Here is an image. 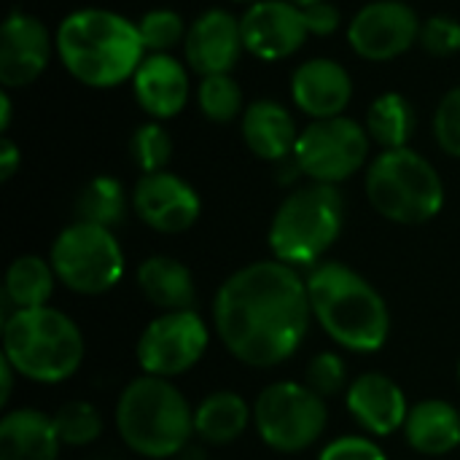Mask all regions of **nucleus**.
I'll return each instance as SVG.
<instances>
[{
	"mask_svg": "<svg viewBox=\"0 0 460 460\" xmlns=\"http://www.w3.org/2000/svg\"><path fill=\"white\" fill-rule=\"evenodd\" d=\"M75 213H78V221L113 229L116 224H121L127 213V191L111 175L92 178L75 199Z\"/></svg>",
	"mask_w": 460,
	"mask_h": 460,
	"instance_id": "nucleus-27",
	"label": "nucleus"
},
{
	"mask_svg": "<svg viewBox=\"0 0 460 460\" xmlns=\"http://www.w3.org/2000/svg\"><path fill=\"white\" fill-rule=\"evenodd\" d=\"M253 420L251 407L243 396L232 391H218L205 396L194 410V434L216 447L232 445L243 437L248 423Z\"/></svg>",
	"mask_w": 460,
	"mask_h": 460,
	"instance_id": "nucleus-24",
	"label": "nucleus"
},
{
	"mask_svg": "<svg viewBox=\"0 0 460 460\" xmlns=\"http://www.w3.org/2000/svg\"><path fill=\"white\" fill-rule=\"evenodd\" d=\"M404 437L423 456H447L460 445V410L442 399L418 402L407 415Z\"/></svg>",
	"mask_w": 460,
	"mask_h": 460,
	"instance_id": "nucleus-22",
	"label": "nucleus"
},
{
	"mask_svg": "<svg viewBox=\"0 0 460 460\" xmlns=\"http://www.w3.org/2000/svg\"><path fill=\"white\" fill-rule=\"evenodd\" d=\"M132 81L140 108L154 119H172L189 102V73L170 54H148Z\"/></svg>",
	"mask_w": 460,
	"mask_h": 460,
	"instance_id": "nucleus-19",
	"label": "nucleus"
},
{
	"mask_svg": "<svg viewBox=\"0 0 460 460\" xmlns=\"http://www.w3.org/2000/svg\"><path fill=\"white\" fill-rule=\"evenodd\" d=\"M237 3H251L253 5V3H261V0H237Z\"/></svg>",
	"mask_w": 460,
	"mask_h": 460,
	"instance_id": "nucleus-41",
	"label": "nucleus"
},
{
	"mask_svg": "<svg viewBox=\"0 0 460 460\" xmlns=\"http://www.w3.org/2000/svg\"><path fill=\"white\" fill-rule=\"evenodd\" d=\"M418 13L399 0H375L364 5L348 27V40L353 51L372 62L402 57L404 51H410L412 43H418Z\"/></svg>",
	"mask_w": 460,
	"mask_h": 460,
	"instance_id": "nucleus-12",
	"label": "nucleus"
},
{
	"mask_svg": "<svg viewBox=\"0 0 460 460\" xmlns=\"http://www.w3.org/2000/svg\"><path fill=\"white\" fill-rule=\"evenodd\" d=\"M19 164H22L19 148H16L8 137H3V140H0V181H8V178L19 170Z\"/></svg>",
	"mask_w": 460,
	"mask_h": 460,
	"instance_id": "nucleus-37",
	"label": "nucleus"
},
{
	"mask_svg": "<svg viewBox=\"0 0 460 460\" xmlns=\"http://www.w3.org/2000/svg\"><path fill=\"white\" fill-rule=\"evenodd\" d=\"M11 124V100H8V92L0 94V129L5 132Z\"/></svg>",
	"mask_w": 460,
	"mask_h": 460,
	"instance_id": "nucleus-39",
	"label": "nucleus"
},
{
	"mask_svg": "<svg viewBox=\"0 0 460 460\" xmlns=\"http://www.w3.org/2000/svg\"><path fill=\"white\" fill-rule=\"evenodd\" d=\"M137 30H140V38H143L146 51H151V54H167L175 43L186 40L183 19L175 11H170V8L148 11L140 19Z\"/></svg>",
	"mask_w": 460,
	"mask_h": 460,
	"instance_id": "nucleus-31",
	"label": "nucleus"
},
{
	"mask_svg": "<svg viewBox=\"0 0 460 460\" xmlns=\"http://www.w3.org/2000/svg\"><path fill=\"white\" fill-rule=\"evenodd\" d=\"M57 437L67 447H86L100 439L102 434V418L89 402H67L57 410L51 418Z\"/></svg>",
	"mask_w": 460,
	"mask_h": 460,
	"instance_id": "nucleus-28",
	"label": "nucleus"
},
{
	"mask_svg": "<svg viewBox=\"0 0 460 460\" xmlns=\"http://www.w3.org/2000/svg\"><path fill=\"white\" fill-rule=\"evenodd\" d=\"M51 38L40 19L13 11L0 30V81L5 89L30 86L49 65Z\"/></svg>",
	"mask_w": 460,
	"mask_h": 460,
	"instance_id": "nucleus-15",
	"label": "nucleus"
},
{
	"mask_svg": "<svg viewBox=\"0 0 460 460\" xmlns=\"http://www.w3.org/2000/svg\"><path fill=\"white\" fill-rule=\"evenodd\" d=\"M291 94L294 102L315 121L342 116L353 97L350 73L334 59H310L294 70Z\"/></svg>",
	"mask_w": 460,
	"mask_h": 460,
	"instance_id": "nucleus-18",
	"label": "nucleus"
},
{
	"mask_svg": "<svg viewBox=\"0 0 460 460\" xmlns=\"http://www.w3.org/2000/svg\"><path fill=\"white\" fill-rule=\"evenodd\" d=\"M345 224V202L337 186L307 183L288 194L270 224V248L278 261L315 267L337 243Z\"/></svg>",
	"mask_w": 460,
	"mask_h": 460,
	"instance_id": "nucleus-6",
	"label": "nucleus"
},
{
	"mask_svg": "<svg viewBox=\"0 0 460 460\" xmlns=\"http://www.w3.org/2000/svg\"><path fill=\"white\" fill-rule=\"evenodd\" d=\"M210 332L194 310H170L156 315L137 340V364L154 377H178L205 356Z\"/></svg>",
	"mask_w": 460,
	"mask_h": 460,
	"instance_id": "nucleus-11",
	"label": "nucleus"
},
{
	"mask_svg": "<svg viewBox=\"0 0 460 460\" xmlns=\"http://www.w3.org/2000/svg\"><path fill=\"white\" fill-rule=\"evenodd\" d=\"M420 46L434 54V57H450L460 51V22L447 16V13H437L429 22L420 24Z\"/></svg>",
	"mask_w": 460,
	"mask_h": 460,
	"instance_id": "nucleus-33",
	"label": "nucleus"
},
{
	"mask_svg": "<svg viewBox=\"0 0 460 460\" xmlns=\"http://www.w3.org/2000/svg\"><path fill=\"white\" fill-rule=\"evenodd\" d=\"M13 375L16 369L8 364V358H0V404H5L11 399V388H13Z\"/></svg>",
	"mask_w": 460,
	"mask_h": 460,
	"instance_id": "nucleus-38",
	"label": "nucleus"
},
{
	"mask_svg": "<svg viewBox=\"0 0 460 460\" xmlns=\"http://www.w3.org/2000/svg\"><path fill=\"white\" fill-rule=\"evenodd\" d=\"M240 27L245 49L264 62L296 54L310 35L302 19V8L288 0L253 3L240 19Z\"/></svg>",
	"mask_w": 460,
	"mask_h": 460,
	"instance_id": "nucleus-14",
	"label": "nucleus"
},
{
	"mask_svg": "<svg viewBox=\"0 0 460 460\" xmlns=\"http://www.w3.org/2000/svg\"><path fill=\"white\" fill-rule=\"evenodd\" d=\"M318 460H388V456L367 437H340L323 447Z\"/></svg>",
	"mask_w": 460,
	"mask_h": 460,
	"instance_id": "nucleus-35",
	"label": "nucleus"
},
{
	"mask_svg": "<svg viewBox=\"0 0 460 460\" xmlns=\"http://www.w3.org/2000/svg\"><path fill=\"white\" fill-rule=\"evenodd\" d=\"M129 154L132 162L143 170V175L162 172L172 156V137L162 124H143L129 137Z\"/></svg>",
	"mask_w": 460,
	"mask_h": 460,
	"instance_id": "nucleus-30",
	"label": "nucleus"
},
{
	"mask_svg": "<svg viewBox=\"0 0 460 460\" xmlns=\"http://www.w3.org/2000/svg\"><path fill=\"white\" fill-rule=\"evenodd\" d=\"M288 3H294V5H299V8H307V5H313V3H321V0H288Z\"/></svg>",
	"mask_w": 460,
	"mask_h": 460,
	"instance_id": "nucleus-40",
	"label": "nucleus"
},
{
	"mask_svg": "<svg viewBox=\"0 0 460 460\" xmlns=\"http://www.w3.org/2000/svg\"><path fill=\"white\" fill-rule=\"evenodd\" d=\"M326 418L323 399L302 383H272L253 404L256 431L278 453H299L315 445Z\"/></svg>",
	"mask_w": 460,
	"mask_h": 460,
	"instance_id": "nucleus-9",
	"label": "nucleus"
},
{
	"mask_svg": "<svg viewBox=\"0 0 460 460\" xmlns=\"http://www.w3.org/2000/svg\"><path fill=\"white\" fill-rule=\"evenodd\" d=\"M49 261L57 280L84 296L111 291L124 275V253L116 234L89 221L65 226L51 245Z\"/></svg>",
	"mask_w": 460,
	"mask_h": 460,
	"instance_id": "nucleus-8",
	"label": "nucleus"
},
{
	"mask_svg": "<svg viewBox=\"0 0 460 460\" xmlns=\"http://www.w3.org/2000/svg\"><path fill=\"white\" fill-rule=\"evenodd\" d=\"M434 135L445 154L460 156V86L442 97L434 116Z\"/></svg>",
	"mask_w": 460,
	"mask_h": 460,
	"instance_id": "nucleus-34",
	"label": "nucleus"
},
{
	"mask_svg": "<svg viewBox=\"0 0 460 460\" xmlns=\"http://www.w3.org/2000/svg\"><path fill=\"white\" fill-rule=\"evenodd\" d=\"M243 140L267 162H283L294 156L299 132L294 116L275 100H256L243 111Z\"/></svg>",
	"mask_w": 460,
	"mask_h": 460,
	"instance_id": "nucleus-20",
	"label": "nucleus"
},
{
	"mask_svg": "<svg viewBox=\"0 0 460 460\" xmlns=\"http://www.w3.org/2000/svg\"><path fill=\"white\" fill-rule=\"evenodd\" d=\"M132 208L137 218L162 234H181L191 229L199 218V194L178 175L162 170L148 172L137 181L132 191Z\"/></svg>",
	"mask_w": 460,
	"mask_h": 460,
	"instance_id": "nucleus-13",
	"label": "nucleus"
},
{
	"mask_svg": "<svg viewBox=\"0 0 460 460\" xmlns=\"http://www.w3.org/2000/svg\"><path fill=\"white\" fill-rule=\"evenodd\" d=\"M54 43L67 73L92 89L124 84L146 59L137 24L105 8H81L65 16Z\"/></svg>",
	"mask_w": 460,
	"mask_h": 460,
	"instance_id": "nucleus-2",
	"label": "nucleus"
},
{
	"mask_svg": "<svg viewBox=\"0 0 460 460\" xmlns=\"http://www.w3.org/2000/svg\"><path fill=\"white\" fill-rule=\"evenodd\" d=\"M369 156V132L348 119H318L299 132L294 162L299 172L315 183L337 186L340 181L356 175Z\"/></svg>",
	"mask_w": 460,
	"mask_h": 460,
	"instance_id": "nucleus-10",
	"label": "nucleus"
},
{
	"mask_svg": "<svg viewBox=\"0 0 460 460\" xmlns=\"http://www.w3.org/2000/svg\"><path fill=\"white\" fill-rule=\"evenodd\" d=\"M197 100H199L202 113L218 124H226L243 113V92L229 73L205 75L197 89Z\"/></svg>",
	"mask_w": 460,
	"mask_h": 460,
	"instance_id": "nucleus-29",
	"label": "nucleus"
},
{
	"mask_svg": "<svg viewBox=\"0 0 460 460\" xmlns=\"http://www.w3.org/2000/svg\"><path fill=\"white\" fill-rule=\"evenodd\" d=\"M57 272L40 256H19L5 272V296L16 310L46 307L54 294Z\"/></svg>",
	"mask_w": 460,
	"mask_h": 460,
	"instance_id": "nucleus-25",
	"label": "nucleus"
},
{
	"mask_svg": "<svg viewBox=\"0 0 460 460\" xmlns=\"http://www.w3.org/2000/svg\"><path fill=\"white\" fill-rule=\"evenodd\" d=\"M348 385V367L340 353H318L307 367V388H313L321 399L340 396Z\"/></svg>",
	"mask_w": 460,
	"mask_h": 460,
	"instance_id": "nucleus-32",
	"label": "nucleus"
},
{
	"mask_svg": "<svg viewBox=\"0 0 460 460\" xmlns=\"http://www.w3.org/2000/svg\"><path fill=\"white\" fill-rule=\"evenodd\" d=\"M313 318L353 353H375L391 334V313L380 291L340 261H321L307 275Z\"/></svg>",
	"mask_w": 460,
	"mask_h": 460,
	"instance_id": "nucleus-3",
	"label": "nucleus"
},
{
	"mask_svg": "<svg viewBox=\"0 0 460 460\" xmlns=\"http://www.w3.org/2000/svg\"><path fill=\"white\" fill-rule=\"evenodd\" d=\"M348 410L358 426H364L375 437H388L404 429L410 407L404 391L380 372H367L348 385L345 394Z\"/></svg>",
	"mask_w": 460,
	"mask_h": 460,
	"instance_id": "nucleus-17",
	"label": "nucleus"
},
{
	"mask_svg": "<svg viewBox=\"0 0 460 460\" xmlns=\"http://www.w3.org/2000/svg\"><path fill=\"white\" fill-rule=\"evenodd\" d=\"M116 429L132 453L154 460L175 458L194 434V410L167 377L143 375L121 391Z\"/></svg>",
	"mask_w": 460,
	"mask_h": 460,
	"instance_id": "nucleus-4",
	"label": "nucleus"
},
{
	"mask_svg": "<svg viewBox=\"0 0 460 460\" xmlns=\"http://www.w3.org/2000/svg\"><path fill=\"white\" fill-rule=\"evenodd\" d=\"M310 318L307 280L278 259L229 275L213 305L218 340L237 361L256 369L288 361L305 342Z\"/></svg>",
	"mask_w": 460,
	"mask_h": 460,
	"instance_id": "nucleus-1",
	"label": "nucleus"
},
{
	"mask_svg": "<svg viewBox=\"0 0 460 460\" xmlns=\"http://www.w3.org/2000/svg\"><path fill=\"white\" fill-rule=\"evenodd\" d=\"M458 377H460V367H458Z\"/></svg>",
	"mask_w": 460,
	"mask_h": 460,
	"instance_id": "nucleus-42",
	"label": "nucleus"
},
{
	"mask_svg": "<svg viewBox=\"0 0 460 460\" xmlns=\"http://www.w3.org/2000/svg\"><path fill=\"white\" fill-rule=\"evenodd\" d=\"M140 294L159 310H191L194 278L189 267L172 256H151L137 267Z\"/></svg>",
	"mask_w": 460,
	"mask_h": 460,
	"instance_id": "nucleus-23",
	"label": "nucleus"
},
{
	"mask_svg": "<svg viewBox=\"0 0 460 460\" xmlns=\"http://www.w3.org/2000/svg\"><path fill=\"white\" fill-rule=\"evenodd\" d=\"M302 19H305V27L310 35H332L342 22L337 5H332L329 0H321V3L302 8Z\"/></svg>",
	"mask_w": 460,
	"mask_h": 460,
	"instance_id": "nucleus-36",
	"label": "nucleus"
},
{
	"mask_svg": "<svg viewBox=\"0 0 460 460\" xmlns=\"http://www.w3.org/2000/svg\"><path fill=\"white\" fill-rule=\"evenodd\" d=\"M183 46L189 67L202 78L229 73L245 49L240 19H234L229 11L210 8L189 27Z\"/></svg>",
	"mask_w": 460,
	"mask_h": 460,
	"instance_id": "nucleus-16",
	"label": "nucleus"
},
{
	"mask_svg": "<svg viewBox=\"0 0 460 460\" xmlns=\"http://www.w3.org/2000/svg\"><path fill=\"white\" fill-rule=\"evenodd\" d=\"M367 132L377 146H383V151L407 148V143L415 132L412 102L399 92L380 94L367 113Z\"/></svg>",
	"mask_w": 460,
	"mask_h": 460,
	"instance_id": "nucleus-26",
	"label": "nucleus"
},
{
	"mask_svg": "<svg viewBox=\"0 0 460 460\" xmlns=\"http://www.w3.org/2000/svg\"><path fill=\"white\" fill-rule=\"evenodd\" d=\"M3 356L32 383H65L84 361V334L73 318L49 305L13 310L3 326Z\"/></svg>",
	"mask_w": 460,
	"mask_h": 460,
	"instance_id": "nucleus-5",
	"label": "nucleus"
},
{
	"mask_svg": "<svg viewBox=\"0 0 460 460\" xmlns=\"http://www.w3.org/2000/svg\"><path fill=\"white\" fill-rule=\"evenodd\" d=\"M54 420L38 410H13L0 420V460H57Z\"/></svg>",
	"mask_w": 460,
	"mask_h": 460,
	"instance_id": "nucleus-21",
	"label": "nucleus"
},
{
	"mask_svg": "<svg viewBox=\"0 0 460 460\" xmlns=\"http://www.w3.org/2000/svg\"><path fill=\"white\" fill-rule=\"evenodd\" d=\"M372 208L394 224H426L445 205V186L434 164L412 148L383 151L367 170Z\"/></svg>",
	"mask_w": 460,
	"mask_h": 460,
	"instance_id": "nucleus-7",
	"label": "nucleus"
}]
</instances>
